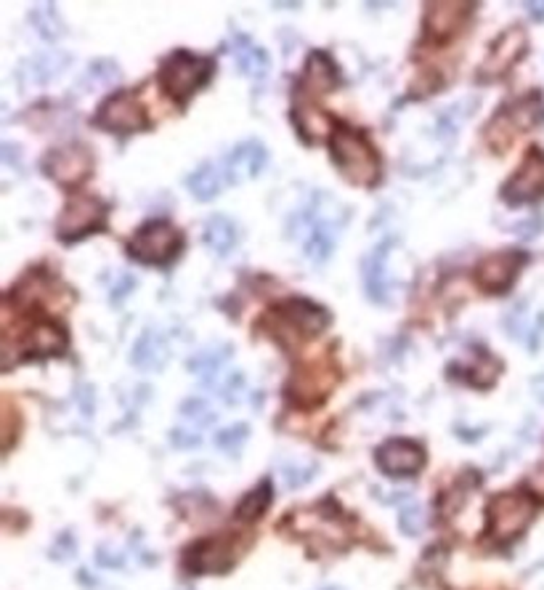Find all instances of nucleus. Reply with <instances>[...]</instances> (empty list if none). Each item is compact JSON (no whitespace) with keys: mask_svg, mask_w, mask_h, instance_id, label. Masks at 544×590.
Returning <instances> with one entry per match:
<instances>
[{"mask_svg":"<svg viewBox=\"0 0 544 590\" xmlns=\"http://www.w3.org/2000/svg\"><path fill=\"white\" fill-rule=\"evenodd\" d=\"M231 56L239 66L242 75L253 77V80H263L268 72V54L256 46L247 35L234 33L231 35Z\"/></svg>","mask_w":544,"mask_h":590,"instance_id":"nucleus-23","label":"nucleus"},{"mask_svg":"<svg viewBox=\"0 0 544 590\" xmlns=\"http://www.w3.org/2000/svg\"><path fill=\"white\" fill-rule=\"evenodd\" d=\"M340 83V72L337 65L332 62V56L327 51H314L308 56V62L303 66V77H300V94H329L335 91Z\"/></svg>","mask_w":544,"mask_h":590,"instance_id":"nucleus-20","label":"nucleus"},{"mask_svg":"<svg viewBox=\"0 0 544 590\" xmlns=\"http://www.w3.org/2000/svg\"><path fill=\"white\" fill-rule=\"evenodd\" d=\"M473 8H476V3H462V0L428 3L425 5V30L433 37H451L465 27Z\"/></svg>","mask_w":544,"mask_h":590,"instance_id":"nucleus-16","label":"nucleus"},{"mask_svg":"<svg viewBox=\"0 0 544 590\" xmlns=\"http://www.w3.org/2000/svg\"><path fill=\"white\" fill-rule=\"evenodd\" d=\"M181 253V234L167 221H149L128 239V256L138 263L165 266Z\"/></svg>","mask_w":544,"mask_h":590,"instance_id":"nucleus-7","label":"nucleus"},{"mask_svg":"<svg viewBox=\"0 0 544 590\" xmlns=\"http://www.w3.org/2000/svg\"><path fill=\"white\" fill-rule=\"evenodd\" d=\"M526 8H529V14H531L537 22H542L544 19V0L542 3H526Z\"/></svg>","mask_w":544,"mask_h":590,"instance_id":"nucleus-41","label":"nucleus"},{"mask_svg":"<svg viewBox=\"0 0 544 590\" xmlns=\"http://www.w3.org/2000/svg\"><path fill=\"white\" fill-rule=\"evenodd\" d=\"M526 261L523 253L515 250H505V253H494L489 259H483L476 269V280L483 290L489 293H505L512 285V280L518 277L520 266Z\"/></svg>","mask_w":544,"mask_h":590,"instance_id":"nucleus-15","label":"nucleus"},{"mask_svg":"<svg viewBox=\"0 0 544 590\" xmlns=\"http://www.w3.org/2000/svg\"><path fill=\"white\" fill-rule=\"evenodd\" d=\"M96 123L101 128L112 133H136L144 131L149 126L146 112L141 107V101L133 97L130 91L123 94H112L101 107H98Z\"/></svg>","mask_w":544,"mask_h":590,"instance_id":"nucleus-10","label":"nucleus"},{"mask_svg":"<svg viewBox=\"0 0 544 590\" xmlns=\"http://www.w3.org/2000/svg\"><path fill=\"white\" fill-rule=\"evenodd\" d=\"M319 465L314 460H285L279 468V479L287 490H300L317 476Z\"/></svg>","mask_w":544,"mask_h":590,"instance_id":"nucleus-30","label":"nucleus"},{"mask_svg":"<svg viewBox=\"0 0 544 590\" xmlns=\"http://www.w3.org/2000/svg\"><path fill=\"white\" fill-rule=\"evenodd\" d=\"M30 22L35 25V30L40 37L45 40H56L59 35L65 33V22L56 11L54 3H45V5H35V11L30 14Z\"/></svg>","mask_w":544,"mask_h":590,"instance_id":"nucleus-31","label":"nucleus"},{"mask_svg":"<svg viewBox=\"0 0 544 590\" xmlns=\"http://www.w3.org/2000/svg\"><path fill=\"white\" fill-rule=\"evenodd\" d=\"M202 239H205V245H207L213 253L226 256V253L234 250V245H237V227H234L231 219H226L221 213H218V216H210V219L205 221Z\"/></svg>","mask_w":544,"mask_h":590,"instance_id":"nucleus-26","label":"nucleus"},{"mask_svg":"<svg viewBox=\"0 0 544 590\" xmlns=\"http://www.w3.org/2000/svg\"><path fill=\"white\" fill-rule=\"evenodd\" d=\"M234 564V551L228 540H202L186 554V566L196 575H210V572H226Z\"/></svg>","mask_w":544,"mask_h":590,"instance_id":"nucleus-21","label":"nucleus"},{"mask_svg":"<svg viewBox=\"0 0 544 590\" xmlns=\"http://www.w3.org/2000/svg\"><path fill=\"white\" fill-rule=\"evenodd\" d=\"M94 168V158L86 147L80 144H65V147H56L45 155L43 160V170L48 178L59 181V184H77L83 181Z\"/></svg>","mask_w":544,"mask_h":590,"instance_id":"nucleus-12","label":"nucleus"},{"mask_svg":"<svg viewBox=\"0 0 544 590\" xmlns=\"http://www.w3.org/2000/svg\"><path fill=\"white\" fill-rule=\"evenodd\" d=\"M502 197L510 205H523L544 197V152L529 149L526 160L510 176V181L502 187Z\"/></svg>","mask_w":544,"mask_h":590,"instance_id":"nucleus-11","label":"nucleus"},{"mask_svg":"<svg viewBox=\"0 0 544 590\" xmlns=\"http://www.w3.org/2000/svg\"><path fill=\"white\" fill-rule=\"evenodd\" d=\"M25 357L22 360H35V357H56L65 354L66 335L59 330V325H35L27 338H25Z\"/></svg>","mask_w":544,"mask_h":590,"instance_id":"nucleus-24","label":"nucleus"},{"mask_svg":"<svg viewBox=\"0 0 544 590\" xmlns=\"http://www.w3.org/2000/svg\"><path fill=\"white\" fill-rule=\"evenodd\" d=\"M401 532L409 534V537H417L422 529H425V511L417 505V503H409L404 511H401Z\"/></svg>","mask_w":544,"mask_h":590,"instance_id":"nucleus-36","label":"nucleus"},{"mask_svg":"<svg viewBox=\"0 0 544 590\" xmlns=\"http://www.w3.org/2000/svg\"><path fill=\"white\" fill-rule=\"evenodd\" d=\"M167 360H170V346H167L165 332H160L157 328L144 330L138 335V341L133 343L130 361L141 372H160L162 367L167 364Z\"/></svg>","mask_w":544,"mask_h":590,"instance_id":"nucleus-19","label":"nucleus"},{"mask_svg":"<svg viewBox=\"0 0 544 590\" xmlns=\"http://www.w3.org/2000/svg\"><path fill=\"white\" fill-rule=\"evenodd\" d=\"M268 503H271V484L263 482V484H257L256 490L247 492V494L242 497V503H239V508H237V519H242V522H256V519L263 516V511L268 508Z\"/></svg>","mask_w":544,"mask_h":590,"instance_id":"nucleus-32","label":"nucleus"},{"mask_svg":"<svg viewBox=\"0 0 544 590\" xmlns=\"http://www.w3.org/2000/svg\"><path fill=\"white\" fill-rule=\"evenodd\" d=\"M329 149H332V160L337 165V170L351 184L372 187L380 178V170H383L380 158H378L375 147L369 144V138L361 131L340 126L337 131L332 133Z\"/></svg>","mask_w":544,"mask_h":590,"instance_id":"nucleus-2","label":"nucleus"},{"mask_svg":"<svg viewBox=\"0 0 544 590\" xmlns=\"http://www.w3.org/2000/svg\"><path fill=\"white\" fill-rule=\"evenodd\" d=\"M228 357H231V346H207L189 360V370L202 381L213 383V378L221 375V367Z\"/></svg>","mask_w":544,"mask_h":590,"instance_id":"nucleus-27","label":"nucleus"},{"mask_svg":"<svg viewBox=\"0 0 544 590\" xmlns=\"http://www.w3.org/2000/svg\"><path fill=\"white\" fill-rule=\"evenodd\" d=\"M104 221H106V205L96 197L80 195L72 197L65 205L56 231L65 242H77V239L101 229Z\"/></svg>","mask_w":544,"mask_h":590,"instance_id":"nucleus-9","label":"nucleus"},{"mask_svg":"<svg viewBox=\"0 0 544 590\" xmlns=\"http://www.w3.org/2000/svg\"><path fill=\"white\" fill-rule=\"evenodd\" d=\"M98 564L101 566H123V554H115V548L101 545L98 548Z\"/></svg>","mask_w":544,"mask_h":590,"instance_id":"nucleus-39","label":"nucleus"},{"mask_svg":"<svg viewBox=\"0 0 544 590\" xmlns=\"http://www.w3.org/2000/svg\"><path fill=\"white\" fill-rule=\"evenodd\" d=\"M337 381H340V372L332 361H311V364H303L300 370H295V375L287 383V393L289 399L300 407H317L319 402L329 396Z\"/></svg>","mask_w":544,"mask_h":590,"instance_id":"nucleus-8","label":"nucleus"},{"mask_svg":"<svg viewBox=\"0 0 544 590\" xmlns=\"http://www.w3.org/2000/svg\"><path fill=\"white\" fill-rule=\"evenodd\" d=\"M380 471L398 479V476H415L425 465V450L412 439H390L378 450Z\"/></svg>","mask_w":544,"mask_h":590,"instance_id":"nucleus-14","label":"nucleus"},{"mask_svg":"<svg viewBox=\"0 0 544 590\" xmlns=\"http://www.w3.org/2000/svg\"><path fill=\"white\" fill-rule=\"evenodd\" d=\"M247 436H250V428L245 426V423H237V426H228L224 431H218L216 433V444L228 453V455H237L239 450H242V444L247 442Z\"/></svg>","mask_w":544,"mask_h":590,"instance_id":"nucleus-34","label":"nucleus"},{"mask_svg":"<svg viewBox=\"0 0 544 590\" xmlns=\"http://www.w3.org/2000/svg\"><path fill=\"white\" fill-rule=\"evenodd\" d=\"M295 126H297V131L303 133L306 141H317V138L329 133V117L324 112H319L317 107L303 104V107L295 109Z\"/></svg>","mask_w":544,"mask_h":590,"instance_id":"nucleus-28","label":"nucleus"},{"mask_svg":"<svg viewBox=\"0 0 544 590\" xmlns=\"http://www.w3.org/2000/svg\"><path fill=\"white\" fill-rule=\"evenodd\" d=\"M51 556L56 558V561H69V558L75 556V540H72V534H62L56 540V545L51 548Z\"/></svg>","mask_w":544,"mask_h":590,"instance_id":"nucleus-38","label":"nucleus"},{"mask_svg":"<svg viewBox=\"0 0 544 590\" xmlns=\"http://www.w3.org/2000/svg\"><path fill=\"white\" fill-rule=\"evenodd\" d=\"M529 48V37L520 27H510L499 35L491 46H489V54L480 65V77H499L510 69Z\"/></svg>","mask_w":544,"mask_h":590,"instance_id":"nucleus-13","label":"nucleus"},{"mask_svg":"<svg viewBox=\"0 0 544 590\" xmlns=\"http://www.w3.org/2000/svg\"><path fill=\"white\" fill-rule=\"evenodd\" d=\"M346 221H348V208H343L327 192H317L303 210L292 216L289 234L300 242L303 253L311 261L324 263L332 256L337 245V234L343 231Z\"/></svg>","mask_w":544,"mask_h":590,"instance_id":"nucleus-1","label":"nucleus"},{"mask_svg":"<svg viewBox=\"0 0 544 590\" xmlns=\"http://www.w3.org/2000/svg\"><path fill=\"white\" fill-rule=\"evenodd\" d=\"M178 590H189V588H178Z\"/></svg>","mask_w":544,"mask_h":590,"instance_id":"nucleus-43","label":"nucleus"},{"mask_svg":"<svg viewBox=\"0 0 544 590\" xmlns=\"http://www.w3.org/2000/svg\"><path fill=\"white\" fill-rule=\"evenodd\" d=\"M213 59L207 56H196L192 51H173L160 66V83L162 88L173 98L184 101L192 94H196L213 75Z\"/></svg>","mask_w":544,"mask_h":590,"instance_id":"nucleus-4","label":"nucleus"},{"mask_svg":"<svg viewBox=\"0 0 544 590\" xmlns=\"http://www.w3.org/2000/svg\"><path fill=\"white\" fill-rule=\"evenodd\" d=\"M531 392H534V396H537V399L544 404V372L531 381Z\"/></svg>","mask_w":544,"mask_h":590,"instance_id":"nucleus-40","label":"nucleus"},{"mask_svg":"<svg viewBox=\"0 0 544 590\" xmlns=\"http://www.w3.org/2000/svg\"><path fill=\"white\" fill-rule=\"evenodd\" d=\"M479 107V98H465V101H457L454 107H448V109H444L441 112V117H438V133L444 136V133H448V138H454V133L459 131V126L470 117V112ZM447 138V136H444Z\"/></svg>","mask_w":544,"mask_h":590,"instance_id":"nucleus-33","label":"nucleus"},{"mask_svg":"<svg viewBox=\"0 0 544 590\" xmlns=\"http://www.w3.org/2000/svg\"><path fill=\"white\" fill-rule=\"evenodd\" d=\"M224 168H218V165L213 163H202L194 170L192 176L186 178V187H189V192H192L199 202H207V199H213V197L224 189Z\"/></svg>","mask_w":544,"mask_h":590,"instance_id":"nucleus-25","label":"nucleus"},{"mask_svg":"<svg viewBox=\"0 0 544 590\" xmlns=\"http://www.w3.org/2000/svg\"><path fill=\"white\" fill-rule=\"evenodd\" d=\"M324 590H340V588H324Z\"/></svg>","mask_w":544,"mask_h":590,"instance_id":"nucleus-42","label":"nucleus"},{"mask_svg":"<svg viewBox=\"0 0 544 590\" xmlns=\"http://www.w3.org/2000/svg\"><path fill=\"white\" fill-rule=\"evenodd\" d=\"M544 120V101L542 97L534 91L529 97L515 98L510 104H505L494 120L486 126V144H491L497 152L505 149L512 141V136L520 131H529L534 126H539Z\"/></svg>","mask_w":544,"mask_h":590,"instance_id":"nucleus-6","label":"nucleus"},{"mask_svg":"<svg viewBox=\"0 0 544 590\" xmlns=\"http://www.w3.org/2000/svg\"><path fill=\"white\" fill-rule=\"evenodd\" d=\"M266 163H268L266 147L257 138H247V141H242L239 147L231 149V155H228V160L224 165V173L228 181L239 184V181L256 178L257 173L266 168Z\"/></svg>","mask_w":544,"mask_h":590,"instance_id":"nucleus-18","label":"nucleus"},{"mask_svg":"<svg viewBox=\"0 0 544 590\" xmlns=\"http://www.w3.org/2000/svg\"><path fill=\"white\" fill-rule=\"evenodd\" d=\"M170 442H173L176 447H181V450H189V447H196V444L202 442V436H199V431H196V428L181 426L170 433Z\"/></svg>","mask_w":544,"mask_h":590,"instance_id":"nucleus-37","label":"nucleus"},{"mask_svg":"<svg viewBox=\"0 0 544 590\" xmlns=\"http://www.w3.org/2000/svg\"><path fill=\"white\" fill-rule=\"evenodd\" d=\"M534 500L523 492H502L491 497L486 516H489V534L494 543H510L526 532L534 519Z\"/></svg>","mask_w":544,"mask_h":590,"instance_id":"nucleus-5","label":"nucleus"},{"mask_svg":"<svg viewBox=\"0 0 544 590\" xmlns=\"http://www.w3.org/2000/svg\"><path fill=\"white\" fill-rule=\"evenodd\" d=\"M181 415H184V421H186V423H192L189 428L207 426V423H213V421H216V412H213V410H210V404H207V402H202V399H189V402H184V407H181Z\"/></svg>","mask_w":544,"mask_h":590,"instance_id":"nucleus-35","label":"nucleus"},{"mask_svg":"<svg viewBox=\"0 0 544 590\" xmlns=\"http://www.w3.org/2000/svg\"><path fill=\"white\" fill-rule=\"evenodd\" d=\"M72 59L66 54L59 51H45V54H37L33 59H27L25 65L19 66V83L25 88H40V86H48Z\"/></svg>","mask_w":544,"mask_h":590,"instance_id":"nucleus-22","label":"nucleus"},{"mask_svg":"<svg viewBox=\"0 0 544 590\" xmlns=\"http://www.w3.org/2000/svg\"><path fill=\"white\" fill-rule=\"evenodd\" d=\"M120 80V66L115 65L112 59H98L88 66L86 77L80 80V86L86 91H106Z\"/></svg>","mask_w":544,"mask_h":590,"instance_id":"nucleus-29","label":"nucleus"},{"mask_svg":"<svg viewBox=\"0 0 544 590\" xmlns=\"http://www.w3.org/2000/svg\"><path fill=\"white\" fill-rule=\"evenodd\" d=\"M263 325L268 328V332L285 343V346H295L311 335H317L321 330L329 325V314L311 303V300H300V298H292V300H285L279 303L277 309H271L263 320Z\"/></svg>","mask_w":544,"mask_h":590,"instance_id":"nucleus-3","label":"nucleus"},{"mask_svg":"<svg viewBox=\"0 0 544 590\" xmlns=\"http://www.w3.org/2000/svg\"><path fill=\"white\" fill-rule=\"evenodd\" d=\"M390 250H393V242H383L361 261L364 288L375 303H388L393 295V277H390V261H388Z\"/></svg>","mask_w":544,"mask_h":590,"instance_id":"nucleus-17","label":"nucleus"}]
</instances>
